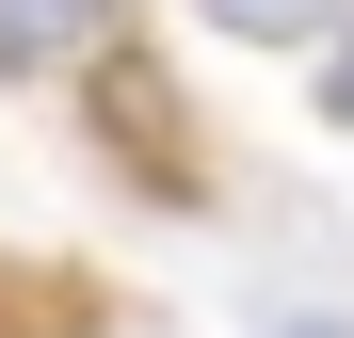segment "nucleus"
I'll list each match as a JSON object with an SVG mask.
<instances>
[{
  "label": "nucleus",
  "mask_w": 354,
  "mask_h": 338,
  "mask_svg": "<svg viewBox=\"0 0 354 338\" xmlns=\"http://www.w3.org/2000/svg\"><path fill=\"white\" fill-rule=\"evenodd\" d=\"M322 113H354V17L322 32Z\"/></svg>",
  "instance_id": "nucleus-3"
},
{
  "label": "nucleus",
  "mask_w": 354,
  "mask_h": 338,
  "mask_svg": "<svg viewBox=\"0 0 354 338\" xmlns=\"http://www.w3.org/2000/svg\"><path fill=\"white\" fill-rule=\"evenodd\" d=\"M274 338H354V322H274Z\"/></svg>",
  "instance_id": "nucleus-4"
},
{
  "label": "nucleus",
  "mask_w": 354,
  "mask_h": 338,
  "mask_svg": "<svg viewBox=\"0 0 354 338\" xmlns=\"http://www.w3.org/2000/svg\"><path fill=\"white\" fill-rule=\"evenodd\" d=\"M129 0H0V81H81Z\"/></svg>",
  "instance_id": "nucleus-1"
},
{
  "label": "nucleus",
  "mask_w": 354,
  "mask_h": 338,
  "mask_svg": "<svg viewBox=\"0 0 354 338\" xmlns=\"http://www.w3.org/2000/svg\"><path fill=\"white\" fill-rule=\"evenodd\" d=\"M194 17H209V32H242V48H322L354 0H194Z\"/></svg>",
  "instance_id": "nucleus-2"
}]
</instances>
